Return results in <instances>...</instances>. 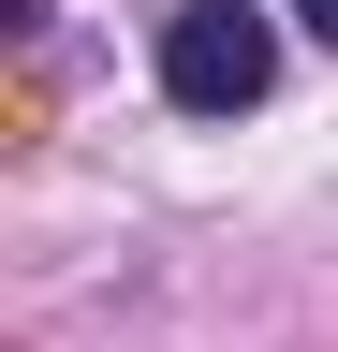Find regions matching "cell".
<instances>
[{
	"label": "cell",
	"instance_id": "cell-1",
	"mask_svg": "<svg viewBox=\"0 0 338 352\" xmlns=\"http://www.w3.org/2000/svg\"><path fill=\"white\" fill-rule=\"evenodd\" d=\"M279 74V30L250 15V0H177L162 15V103L177 118H250Z\"/></svg>",
	"mask_w": 338,
	"mask_h": 352
},
{
	"label": "cell",
	"instance_id": "cell-2",
	"mask_svg": "<svg viewBox=\"0 0 338 352\" xmlns=\"http://www.w3.org/2000/svg\"><path fill=\"white\" fill-rule=\"evenodd\" d=\"M294 15H309V30H324V44H338V0H294Z\"/></svg>",
	"mask_w": 338,
	"mask_h": 352
}]
</instances>
